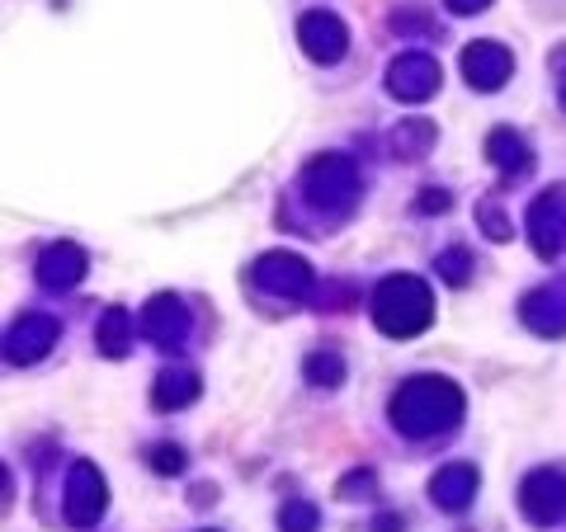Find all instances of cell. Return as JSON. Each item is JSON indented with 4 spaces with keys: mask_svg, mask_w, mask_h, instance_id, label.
I'll return each instance as SVG.
<instances>
[{
    "mask_svg": "<svg viewBox=\"0 0 566 532\" xmlns=\"http://www.w3.org/2000/svg\"><path fill=\"white\" fill-rule=\"evenodd\" d=\"M392 415H397L401 429H411V434L444 429V424H453V415H458V392L444 382H416L401 392Z\"/></svg>",
    "mask_w": 566,
    "mask_h": 532,
    "instance_id": "1",
    "label": "cell"
},
{
    "mask_svg": "<svg viewBox=\"0 0 566 532\" xmlns=\"http://www.w3.org/2000/svg\"><path fill=\"white\" fill-rule=\"evenodd\" d=\"M430 321V301H424V288L411 278H397L378 292V326L392 334H411Z\"/></svg>",
    "mask_w": 566,
    "mask_h": 532,
    "instance_id": "2",
    "label": "cell"
},
{
    "mask_svg": "<svg viewBox=\"0 0 566 532\" xmlns=\"http://www.w3.org/2000/svg\"><path fill=\"white\" fill-rule=\"evenodd\" d=\"M524 513L538 528L562 523L566 519V476H557V471L528 476V486H524Z\"/></svg>",
    "mask_w": 566,
    "mask_h": 532,
    "instance_id": "3",
    "label": "cell"
},
{
    "mask_svg": "<svg viewBox=\"0 0 566 532\" xmlns=\"http://www.w3.org/2000/svg\"><path fill=\"white\" fill-rule=\"evenodd\" d=\"M104 513V481L95 467H76L71 471V494H66V519L76 528H95Z\"/></svg>",
    "mask_w": 566,
    "mask_h": 532,
    "instance_id": "4",
    "label": "cell"
},
{
    "mask_svg": "<svg viewBox=\"0 0 566 532\" xmlns=\"http://www.w3.org/2000/svg\"><path fill=\"white\" fill-rule=\"evenodd\" d=\"M472 490H476V471H468V467H449V471L434 481V500L444 504V509H463V504L472 500Z\"/></svg>",
    "mask_w": 566,
    "mask_h": 532,
    "instance_id": "5",
    "label": "cell"
},
{
    "mask_svg": "<svg viewBox=\"0 0 566 532\" xmlns=\"http://www.w3.org/2000/svg\"><path fill=\"white\" fill-rule=\"evenodd\" d=\"M505 57H501V52H491V47H476V52H468V76L476 81V85H486V91H491V85H501V76H505Z\"/></svg>",
    "mask_w": 566,
    "mask_h": 532,
    "instance_id": "6",
    "label": "cell"
},
{
    "mask_svg": "<svg viewBox=\"0 0 566 532\" xmlns=\"http://www.w3.org/2000/svg\"><path fill=\"white\" fill-rule=\"evenodd\" d=\"M439 81V71H430L424 62H406L401 71H392V91H401V95H411V99H420L430 85Z\"/></svg>",
    "mask_w": 566,
    "mask_h": 532,
    "instance_id": "7",
    "label": "cell"
},
{
    "mask_svg": "<svg viewBox=\"0 0 566 532\" xmlns=\"http://www.w3.org/2000/svg\"><path fill=\"white\" fill-rule=\"evenodd\" d=\"M260 278L264 283H274V288H307V274H303V264L297 259H264L260 264Z\"/></svg>",
    "mask_w": 566,
    "mask_h": 532,
    "instance_id": "8",
    "label": "cell"
},
{
    "mask_svg": "<svg viewBox=\"0 0 566 532\" xmlns=\"http://www.w3.org/2000/svg\"><path fill=\"white\" fill-rule=\"evenodd\" d=\"M48 340H52V326L48 321H29L24 330H14L10 353H14V359H39V353L48 349Z\"/></svg>",
    "mask_w": 566,
    "mask_h": 532,
    "instance_id": "9",
    "label": "cell"
},
{
    "mask_svg": "<svg viewBox=\"0 0 566 532\" xmlns=\"http://www.w3.org/2000/svg\"><path fill=\"white\" fill-rule=\"evenodd\" d=\"M307 47L312 57H340V29L335 24H307Z\"/></svg>",
    "mask_w": 566,
    "mask_h": 532,
    "instance_id": "10",
    "label": "cell"
},
{
    "mask_svg": "<svg viewBox=\"0 0 566 532\" xmlns=\"http://www.w3.org/2000/svg\"><path fill=\"white\" fill-rule=\"evenodd\" d=\"M81 274V255L76 251H52L48 259H43V278L48 283H71Z\"/></svg>",
    "mask_w": 566,
    "mask_h": 532,
    "instance_id": "11",
    "label": "cell"
},
{
    "mask_svg": "<svg viewBox=\"0 0 566 532\" xmlns=\"http://www.w3.org/2000/svg\"><path fill=\"white\" fill-rule=\"evenodd\" d=\"M279 528H283V532H316V509H312V504H303V500L283 504Z\"/></svg>",
    "mask_w": 566,
    "mask_h": 532,
    "instance_id": "12",
    "label": "cell"
},
{
    "mask_svg": "<svg viewBox=\"0 0 566 532\" xmlns=\"http://www.w3.org/2000/svg\"><path fill=\"white\" fill-rule=\"evenodd\" d=\"M193 396V377H161L156 386V405H180Z\"/></svg>",
    "mask_w": 566,
    "mask_h": 532,
    "instance_id": "13",
    "label": "cell"
},
{
    "mask_svg": "<svg viewBox=\"0 0 566 532\" xmlns=\"http://www.w3.org/2000/svg\"><path fill=\"white\" fill-rule=\"evenodd\" d=\"M151 467H156V471H180V467H185V457H180V448H156Z\"/></svg>",
    "mask_w": 566,
    "mask_h": 532,
    "instance_id": "14",
    "label": "cell"
},
{
    "mask_svg": "<svg viewBox=\"0 0 566 532\" xmlns=\"http://www.w3.org/2000/svg\"><path fill=\"white\" fill-rule=\"evenodd\" d=\"M312 372H316V377H340V363H335V359H312Z\"/></svg>",
    "mask_w": 566,
    "mask_h": 532,
    "instance_id": "15",
    "label": "cell"
},
{
    "mask_svg": "<svg viewBox=\"0 0 566 532\" xmlns=\"http://www.w3.org/2000/svg\"><path fill=\"white\" fill-rule=\"evenodd\" d=\"M378 532H401V519H378Z\"/></svg>",
    "mask_w": 566,
    "mask_h": 532,
    "instance_id": "16",
    "label": "cell"
}]
</instances>
